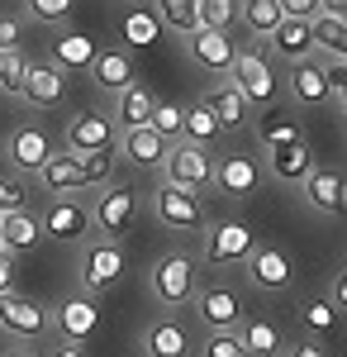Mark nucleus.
Masks as SVG:
<instances>
[{"label": "nucleus", "instance_id": "obj_1", "mask_svg": "<svg viewBox=\"0 0 347 357\" xmlns=\"http://www.w3.org/2000/svg\"><path fill=\"white\" fill-rule=\"evenodd\" d=\"M195 257L181 252V248H171V252H162L157 262L148 267V296L162 305V310H186L195 301Z\"/></svg>", "mask_w": 347, "mask_h": 357}, {"label": "nucleus", "instance_id": "obj_2", "mask_svg": "<svg viewBox=\"0 0 347 357\" xmlns=\"http://www.w3.org/2000/svg\"><path fill=\"white\" fill-rule=\"evenodd\" d=\"M229 82L242 91V100H247L252 110H271V105H276V91H281V82H276V62H271V53L262 48V43L238 48Z\"/></svg>", "mask_w": 347, "mask_h": 357}, {"label": "nucleus", "instance_id": "obj_3", "mask_svg": "<svg viewBox=\"0 0 347 357\" xmlns=\"http://www.w3.org/2000/svg\"><path fill=\"white\" fill-rule=\"evenodd\" d=\"M157 172H162L167 186H181V191H190V195L214 191V153L210 148H195L186 138L167 148V158H162Z\"/></svg>", "mask_w": 347, "mask_h": 357}, {"label": "nucleus", "instance_id": "obj_4", "mask_svg": "<svg viewBox=\"0 0 347 357\" xmlns=\"http://www.w3.org/2000/svg\"><path fill=\"white\" fill-rule=\"evenodd\" d=\"M124 267H129V257H124V248L114 243V238H86L81 243L77 276H81V291L86 296H100L109 286H119L124 281Z\"/></svg>", "mask_w": 347, "mask_h": 357}, {"label": "nucleus", "instance_id": "obj_5", "mask_svg": "<svg viewBox=\"0 0 347 357\" xmlns=\"http://www.w3.org/2000/svg\"><path fill=\"white\" fill-rule=\"evenodd\" d=\"M242 272H247V286L252 291H262V296H281V291H291L295 286V252L281 243H257L252 248V257L242 262Z\"/></svg>", "mask_w": 347, "mask_h": 357}, {"label": "nucleus", "instance_id": "obj_6", "mask_svg": "<svg viewBox=\"0 0 347 357\" xmlns=\"http://www.w3.org/2000/svg\"><path fill=\"white\" fill-rule=\"evenodd\" d=\"M0 333L15 338V343H43L53 333V314H48V305H38L33 296L10 291V296H0Z\"/></svg>", "mask_w": 347, "mask_h": 357}, {"label": "nucleus", "instance_id": "obj_7", "mask_svg": "<svg viewBox=\"0 0 347 357\" xmlns=\"http://www.w3.org/2000/svg\"><path fill=\"white\" fill-rule=\"evenodd\" d=\"M257 248L252 224L242 220H214L205 224V267H242Z\"/></svg>", "mask_w": 347, "mask_h": 357}, {"label": "nucleus", "instance_id": "obj_8", "mask_svg": "<svg viewBox=\"0 0 347 357\" xmlns=\"http://www.w3.org/2000/svg\"><path fill=\"white\" fill-rule=\"evenodd\" d=\"M262 181H267V172H262V158L257 153H224V158H214V191L229 195V200H252V195L262 191Z\"/></svg>", "mask_w": 347, "mask_h": 357}, {"label": "nucleus", "instance_id": "obj_9", "mask_svg": "<svg viewBox=\"0 0 347 357\" xmlns=\"http://www.w3.org/2000/svg\"><path fill=\"white\" fill-rule=\"evenodd\" d=\"M153 215L171 234H205V224H210L200 195L181 191V186H167V181H157V191H153Z\"/></svg>", "mask_w": 347, "mask_h": 357}, {"label": "nucleus", "instance_id": "obj_10", "mask_svg": "<svg viewBox=\"0 0 347 357\" xmlns=\"http://www.w3.org/2000/svg\"><path fill=\"white\" fill-rule=\"evenodd\" d=\"M190 310H195V319H200L210 333L238 329L242 319H247V305H242L238 286H229V281H210V286H200L195 301H190Z\"/></svg>", "mask_w": 347, "mask_h": 357}, {"label": "nucleus", "instance_id": "obj_11", "mask_svg": "<svg viewBox=\"0 0 347 357\" xmlns=\"http://www.w3.org/2000/svg\"><path fill=\"white\" fill-rule=\"evenodd\" d=\"M67 148L62 153H72V158H91V153H114L119 148V124L100 110H77L67 119Z\"/></svg>", "mask_w": 347, "mask_h": 357}, {"label": "nucleus", "instance_id": "obj_12", "mask_svg": "<svg viewBox=\"0 0 347 357\" xmlns=\"http://www.w3.org/2000/svg\"><path fill=\"white\" fill-rule=\"evenodd\" d=\"M138 215V191L134 186H100V195L91 200V229H95V238H114L119 243V234L134 224Z\"/></svg>", "mask_w": 347, "mask_h": 357}, {"label": "nucleus", "instance_id": "obj_13", "mask_svg": "<svg viewBox=\"0 0 347 357\" xmlns=\"http://www.w3.org/2000/svg\"><path fill=\"white\" fill-rule=\"evenodd\" d=\"M38 229L43 238H57V243H86L91 234V205L77 200V195H53L38 215Z\"/></svg>", "mask_w": 347, "mask_h": 357}, {"label": "nucleus", "instance_id": "obj_14", "mask_svg": "<svg viewBox=\"0 0 347 357\" xmlns=\"http://www.w3.org/2000/svg\"><path fill=\"white\" fill-rule=\"evenodd\" d=\"M48 314H53V333L62 343H77V348L86 338H95V329H100V305H95V296H86V291L62 296Z\"/></svg>", "mask_w": 347, "mask_h": 357}, {"label": "nucleus", "instance_id": "obj_15", "mask_svg": "<svg viewBox=\"0 0 347 357\" xmlns=\"http://www.w3.org/2000/svg\"><path fill=\"white\" fill-rule=\"evenodd\" d=\"M286 91H291V100L300 110H319V105L333 100V67L319 62V57H304L286 72Z\"/></svg>", "mask_w": 347, "mask_h": 357}, {"label": "nucleus", "instance_id": "obj_16", "mask_svg": "<svg viewBox=\"0 0 347 357\" xmlns=\"http://www.w3.org/2000/svg\"><path fill=\"white\" fill-rule=\"evenodd\" d=\"M138 348H143V357H190L195 353V338H190L181 314H157V319H148Z\"/></svg>", "mask_w": 347, "mask_h": 357}, {"label": "nucleus", "instance_id": "obj_17", "mask_svg": "<svg viewBox=\"0 0 347 357\" xmlns=\"http://www.w3.org/2000/svg\"><path fill=\"white\" fill-rule=\"evenodd\" d=\"M186 53H190V62H195L205 77H224V82H229V72H233V57H238V43H233L229 33L195 29V33L186 38Z\"/></svg>", "mask_w": 347, "mask_h": 357}, {"label": "nucleus", "instance_id": "obj_18", "mask_svg": "<svg viewBox=\"0 0 347 357\" xmlns=\"http://www.w3.org/2000/svg\"><path fill=\"white\" fill-rule=\"evenodd\" d=\"M300 191H304V205L314 215H343L347 210V172L343 167H314L300 181Z\"/></svg>", "mask_w": 347, "mask_h": 357}, {"label": "nucleus", "instance_id": "obj_19", "mask_svg": "<svg viewBox=\"0 0 347 357\" xmlns=\"http://www.w3.org/2000/svg\"><path fill=\"white\" fill-rule=\"evenodd\" d=\"M5 158L15 167V176H24V172H38V167L53 158V143H48V134L38 124H20V129H10V138H5Z\"/></svg>", "mask_w": 347, "mask_h": 357}, {"label": "nucleus", "instance_id": "obj_20", "mask_svg": "<svg viewBox=\"0 0 347 357\" xmlns=\"http://www.w3.org/2000/svg\"><path fill=\"white\" fill-rule=\"evenodd\" d=\"M62 96H67V72L57 67V62H29V77H24V105L33 110H53L62 105Z\"/></svg>", "mask_w": 347, "mask_h": 357}, {"label": "nucleus", "instance_id": "obj_21", "mask_svg": "<svg viewBox=\"0 0 347 357\" xmlns=\"http://www.w3.org/2000/svg\"><path fill=\"white\" fill-rule=\"evenodd\" d=\"M91 82L100 86L105 96H119L138 82V67H134V53L129 48H100L95 62H91Z\"/></svg>", "mask_w": 347, "mask_h": 357}, {"label": "nucleus", "instance_id": "obj_22", "mask_svg": "<svg viewBox=\"0 0 347 357\" xmlns=\"http://www.w3.org/2000/svg\"><path fill=\"white\" fill-rule=\"evenodd\" d=\"M200 100H205V105L214 110V119H219V129H224V134H238V129H247V124H252V114H257L252 105H247V100H242V91H238L233 82L210 86Z\"/></svg>", "mask_w": 347, "mask_h": 357}, {"label": "nucleus", "instance_id": "obj_23", "mask_svg": "<svg viewBox=\"0 0 347 357\" xmlns=\"http://www.w3.org/2000/svg\"><path fill=\"white\" fill-rule=\"evenodd\" d=\"M271 53V62H304V57H314V29L304 24V20H281L276 33H271L267 43H262Z\"/></svg>", "mask_w": 347, "mask_h": 357}, {"label": "nucleus", "instance_id": "obj_24", "mask_svg": "<svg viewBox=\"0 0 347 357\" xmlns=\"http://www.w3.org/2000/svg\"><path fill=\"white\" fill-rule=\"evenodd\" d=\"M153 110H157V96H153V86L134 82L129 91H119L114 96V124H119V134H129V129H148L153 124Z\"/></svg>", "mask_w": 347, "mask_h": 357}, {"label": "nucleus", "instance_id": "obj_25", "mask_svg": "<svg viewBox=\"0 0 347 357\" xmlns=\"http://www.w3.org/2000/svg\"><path fill=\"white\" fill-rule=\"evenodd\" d=\"M38 176V186L48 195H77L86 191V176H81V158H72V153H53L48 162L33 172Z\"/></svg>", "mask_w": 347, "mask_h": 357}, {"label": "nucleus", "instance_id": "obj_26", "mask_svg": "<svg viewBox=\"0 0 347 357\" xmlns=\"http://www.w3.org/2000/svg\"><path fill=\"white\" fill-rule=\"evenodd\" d=\"M314 148H309V138H300V143H286V148H271V176L276 181H286V186H300L309 172H314Z\"/></svg>", "mask_w": 347, "mask_h": 357}, {"label": "nucleus", "instance_id": "obj_27", "mask_svg": "<svg viewBox=\"0 0 347 357\" xmlns=\"http://www.w3.org/2000/svg\"><path fill=\"white\" fill-rule=\"evenodd\" d=\"M252 129H257V138H262V148H286V143H300L304 138V119H291V114H281L276 105L262 114H252Z\"/></svg>", "mask_w": 347, "mask_h": 357}, {"label": "nucleus", "instance_id": "obj_28", "mask_svg": "<svg viewBox=\"0 0 347 357\" xmlns=\"http://www.w3.org/2000/svg\"><path fill=\"white\" fill-rule=\"evenodd\" d=\"M119 148H124V162L138 167V172H153V167H162V158H167V143H162L153 129H129V134H119Z\"/></svg>", "mask_w": 347, "mask_h": 357}, {"label": "nucleus", "instance_id": "obj_29", "mask_svg": "<svg viewBox=\"0 0 347 357\" xmlns=\"http://www.w3.org/2000/svg\"><path fill=\"white\" fill-rule=\"evenodd\" d=\"M38 238H43V229H38V215H29V210H15L0 220V252H10V257L29 252Z\"/></svg>", "mask_w": 347, "mask_h": 357}, {"label": "nucleus", "instance_id": "obj_30", "mask_svg": "<svg viewBox=\"0 0 347 357\" xmlns=\"http://www.w3.org/2000/svg\"><path fill=\"white\" fill-rule=\"evenodd\" d=\"M309 29H314V48H319L323 57H333V62H343V67H347V20L314 15Z\"/></svg>", "mask_w": 347, "mask_h": 357}, {"label": "nucleus", "instance_id": "obj_31", "mask_svg": "<svg viewBox=\"0 0 347 357\" xmlns=\"http://www.w3.org/2000/svg\"><path fill=\"white\" fill-rule=\"evenodd\" d=\"M186 143H195V148H210L214 153V143L224 138V129H219V119H214V110L205 105V100H190L186 105Z\"/></svg>", "mask_w": 347, "mask_h": 357}, {"label": "nucleus", "instance_id": "obj_32", "mask_svg": "<svg viewBox=\"0 0 347 357\" xmlns=\"http://www.w3.org/2000/svg\"><path fill=\"white\" fill-rule=\"evenodd\" d=\"M238 338L252 357H281V348H286L281 333H276V324H271V319H252V314L238 324Z\"/></svg>", "mask_w": 347, "mask_h": 357}, {"label": "nucleus", "instance_id": "obj_33", "mask_svg": "<svg viewBox=\"0 0 347 357\" xmlns=\"http://www.w3.org/2000/svg\"><path fill=\"white\" fill-rule=\"evenodd\" d=\"M238 20L247 24L252 38H262V43H267L286 15H281V5H276V0H238Z\"/></svg>", "mask_w": 347, "mask_h": 357}, {"label": "nucleus", "instance_id": "obj_34", "mask_svg": "<svg viewBox=\"0 0 347 357\" xmlns=\"http://www.w3.org/2000/svg\"><path fill=\"white\" fill-rule=\"evenodd\" d=\"M95 53H100V48H95V43H91L86 33H62V38L53 43V62L62 67V72L91 67V62H95Z\"/></svg>", "mask_w": 347, "mask_h": 357}, {"label": "nucleus", "instance_id": "obj_35", "mask_svg": "<svg viewBox=\"0 0 347 357\" xmlns=\"http://www.w3.org/2000/svg\"><path fill=\"white\" fill-rule=\"evenodd\" d=\"M153 5H157V20L171 33H186L190 38L200 29V0H153Z\"/></svg>", "mask_w": 347, "mask_h": 357}, {"label": "nucleus", "instance_id": "obj_36", "mask_svg": "<svg viewBox=\"0 0 347 357\" xmlns=\"http://www.w3.org/2000/svg\"><path fill=\"white\" fill-rule=\"evenodd\" d=\"M153 134L171 148V143H181L186 134V105H176V100H157V110H153V124H148Z\"/></svg>", "mask_w": 347, "mask_h": 357}, {"label": "nucleus", "instance_id": "obj_37", "mask_svg": "<svg viewBox=\"0 0 347 357\" xmlns=\"http://www.w3.org/2000/svg\"><path fill=\"white\" fill-rule=\"evenodd\" d=\"M24 77H29V57L24 48H10V53H0V96H24Z\"/></svg>", "mask_w": 347, "mask_h": 357}, {"label": "nucleus", "instance_id": "obj_38", "mask_svg": "<svg viewBox=\"0 0 347 357\" xmlns=\"http://www.w3.org/2000/svg\"><path fill=\"white\" fill-rule=\"evenodd\" d=\"M233 20H238V0H200V29L229 33Z\"/></svg>", "mask_w": 347, "mask_h": 357}, {"label": "nucleus", "instance_id": "obj_39", "mask_svg": "<svg viewBox=\"0 0 347 357\" xmlns=\"http://www.w3.org/2000/svg\"><path fill=\"white\" fill-rule=\"evenodd\" d=\"M200 357H252L242 348L238 329H219V333H205V343H200Z\"/></svg>", "mask_w": 347, "mask_h": 357}, {"label": "nucleus", "instance_id": "obj_40", "mask_svg": "<svg viewBox=\"0 0 347 357\" xmlns=\"http://www.w3.org/2000/svg\"><path fill=\"white\" fill-rule=\"evenodd\" d=\"M29 10V20H38V24H62L72 10H77V0H20Z\"/></svg>", "mask_w": 347, "mask_h": 357}, {"label": "nucleus", "instance_id": "obj_41", "mask_svg": "<svg viewBox=\"0 0 347 357\" xmlns=\"http://www.w3.org/2000/svg\"><path fill=\"white\" fill-rule=\"evenodd\" d=\"M24 200H29L24 176H15V172H0V220H5V215H15V210H24Z\"/></svg>", "mask_w": 347, "mask_h": 357}, {"label": "nucleus", "instance_id": "obj_42", "mask_svg": "<svg viewBox=\"0 0 347 357\" xmlns=\"http://www.w3.org/2000/svg\"><path fill=\"white\" fill-rule=\"evenodd\" d=\"M109 172H114V153H91V158H81L86 186H109Z\"/></svg>", "mask_w": 347, "mask_h": 357}, {"label": "nucleus", "instance_id": "obj_43", "mask_svg": "<svg viewBox=\"0 0 347 357\" xmlns=\"http://www.w3.org/2000/svg\"><path fill=\"white\" fill-rule=\"evenodd\" d=\"M276 5H281V15H286V20H304V24L319 15V0H276Z\"/></svg>", "mask_w": 347, "mask_h": 357}, {"label": "nucleus", "instance_id": "obj_44", "mask_svg": "<svg viewBox=\"0 0 347 357\" xmlns=\"http://www.w3.org/2000/svg\"><path fill=\"white\" fill-rule=\"evenodd\" d=\"M304 319L314 324L319 333H328L333 324H338V314H333V305H304Z\"/></svg>", "mask_w": 347, "mask_h": 357}, {"label": "nucleus", "instance_id": "obj_45", "mask_svg": "<svg viewBox=\"0 0 347 357\" xmlns=\"http://www.w3.org/2000/svg\"><path fill=\"white\" fill-rule=\"evenodd\" d=\"M15 281H20L15 257H10V252H0V296H10V291H15Z\"/></svg>", "mask_w": 347, "mask_h": 357}, {"label": "nucleus", "instance_id": "obj_46", "mask_svg": "<svg viewBox=\"0 0 347 357\" xmlns=\"http://www.w3.org/2000/svg\"><path fill=\"white\" fill-rule=\"evenodd\" d=\"M328 105L347 119V67H343V72H333V100H328Z\"/></svg>", "mask_w": 347, "mask_h": 357}, {"label": "nucleus", "instance_id": "obj_47", "mask_svg": "<svg viewBox=\"0 0 347 357\" xmlns=\"http://www.w3.org/2000/svg\"><path fill=\"white\" fill-rule=\"evenodd\" d=\"M328 305H333V310H343L347 314V267L338 276H333V286H328Z\"/></svg>", "mask_w": 347, "mask_h": 357}, {"label": "nucleus", "instance_id": "obj_48", "mask_svg": "<svg viewBox=\"0 0 347 357\" xmlns=\"http://www.w3.org/2000/svg\"><path fill=\"white\" fill-rule=\"evenodd\" d=\"M124 29H129V43H134V48H138V43H148V38H153V20H143V15H134V20H129Z\"/></svg>", "mask_w": 347, "mask_h": 357}, {"label": "nucleus", "instance_id": "obj_49", "mask_svg": "<svg viewBox=\"0 0 347 357\" xmlns=\"http://www.w3.org/2000/svg\"><path fill=\"white\" fill-rule=\"evenodd\" d=\"M20 48V20H0V53Z\"/></svg>", "mask_w": 347, "mask_h": 357}, {"label": "nucleus", "instance_id": "obj_50", "mask_svg": "<svg viewBox=\"0 0 347 357\" xmlns=\"http://www.w3.org/2000/svg\"><path fill=\"white\" fill-rule=\"evenodd\" d=\"M281 357H328L319 348V343H286V348H281Z\"/></svg>", "mask_w": 347, "mask_h": 357}, {"label": "nucleus", "instance_id": "obj_51", "mask_svg": "<svg viewBox=\"0 0 347 357\" xmlns=\"http://www.w3.org/2000/svg\"><path fill=\"white\" fill-rule=\"evenodd\" d=\"M319 15H333V20H347V0H319Z\"/></svg>", "mask_w": 347, "mask_h": 357}, {"label": "nucleus", "instance_id": "obj_52", "mask_svg": "<svg viewBox=\"0 0 347 357\" xmlns=\"http://www.w3.org/2000/svg\"><path fill=\"white\" fill-rule=\"evenodd\" d=\"M48 357H86V353H81L77 343H62V348H53V353H48Z\"/></svg>", "mask_w": 347, "mask_h": 357}, {"label": "nucleus", "instance_id": "obj_53", "mask_svg": "<svg viewBox=\"0 0 347 357\" xmlns=\"http://www.w3.org/2000/svg\"><path fill=\"white\" fill-rule=\"evenodd\" d=\"M5 357H38V353H33V348H10Z\"/></svg>", "mask_w": 347, "mask_h": 357}]
</instances>
